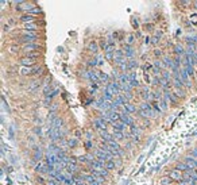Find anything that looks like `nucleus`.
<instances>
[{
	"label": "nucleus",
	"mask_w": 197,
	"mask_h": 185,
	"mask_svg": "<svg viewBox=\"0 0 197 185\" xmlns=\"http://www.w3.org/2000/svg\"><path fill=\"white\" fill-rule=\"evenodd\" d=\"M139 114L142 115V116H145V118H154V116H155V112H154L153 107L150 106V104H147V103H145V104L141 106Z\"/></svg>",
	"instance_id": "1"
},
{
	"label": "nucleus",
	"mask_w": 197,
	"mask_h": 185,
	"mask_svg": "<svg viewBox=\"0 0 197 185\" xmlns=\"http://www.w3.org/2000/svg\"><path fill=\"white\" fill-rule=\"evenodd\" d=\"M108 122H110V119L105 118V115H104V116H101V118L96 119L95 122H93V126H95V128L97 131L107 130V123H108Z\"/></svg>",
	"instance_id": "2"
},
{
	"label": "nucleus",
	"mask_w": 197,
	"mask_h": 185,
	"mask_svg": "<svg viewBox=\"0 0 197 185\" xmlns=\"http://www.w3.org/2000/svg\"><path fill=\"white\" fill-rule=\"evenodd\" d=\"M53 169H54V168H50L48 162H43V161L38 162V164L35 165V170L38 172V173H49V172L53 170Z\"/></svg>",
	"instance_id": "3"
},
{
	"label": "nucleus",
	"mask_w": 197,
	"mask_h": 185,
	"mask_svg": "<svg viewBox=\"0 0 197 185\" xmlns=\"http://www.w3.org/2000/svg\"><path fill=\"white\" fill-rule=\"evenodd\" d=\"M39 38L38 37V34H35V32H32V31H26L22 35V38L20 39L23 41V42H30V43H34V41H37Z\"/></svg>",
	"instance_id": "4"
},
{
	"label": "nucleus",
	"mask_w": 197,
	"mask_h": 185,
	"mask_svg": "<svg viewBox=\"0 0 197 185\" xmlns=\"http://www.w3.org/2000/svg\"><path fill=\"white\" fill-rule=\"evenodd\" d=\"M114 91L111 89V87L110 85H107L105 88H104V92H103V97L107 101H114Z\"/></svg>",
	"instance_id": "5"
},
{
	"label": "nucleus",
	"mask_w": 197,
	"mask_h": 185,
	"mask_svg": "<svg viewBox=\"0 0 197 185\" xmlns=\"http://www.w3.org/2000/svg\"><path fill=\"white\" fill-rule=\"evenodd\" d=\"M180 79L182 80V83H185L186 87H192V83H190V80H189V75L186 73V70L182 68V69H180Z\"/></svg>",
	"instance_id": "6"
},
{
	"label": "nucleus",
	"mask_w": 197,
	"mask_h": 185,
	"mask_svg": "<svg viewBox=\"0 0 197 185\" xmlns=\"http://www.w3.org/2000/svg\"><path fill=\"white\" fill-rule=\"evenodd\" d=\"M120 122H123L124 124H127V126H134V119L131 118L128 114H126V112H123V114H120Z\"/></svg>",
	"instance_id": "7"
},
{
	"label": "nucleus",
	"mask_w": 197,
	"mask_h": 185,
	"mask_svg": "<svg viewBox=\"0 0 197 185\" xmlns=\"http://www.w3.org/2000/svg\"><path fill=\"white\" fill-rule=\"evenodd\" d=\"M41 49H42V46L35 43H28L26 46H23V51H26V53H34L35 50H41Z\"/></svg>",
	"instance_id": "8"
},
{
	"label": "nucleus",
	"mask_w": 197,
	"mask_h": 185,
	"mask_svg": "<svg viewBox=\"0 0 197 185\" xmlns=\"http://www.w3.org/2000/svg\"><path fill=\"white\" fill-rule=\"evenodd\" d=\"M126 103H127L126 97H124L123 95H119V96H116V97L114 99V101H112V104H114V107L116 108L118 106H124Z\"/></svg>",
	"instance_id": "9"
},
{
	"label": "nucleus",
	"mask_w": 197,
	"mask_h": 185,
	"mask_svg": "<svg viewBox=\"0 0 197 185\" xmlns=\"http://www.w3.org/2000/svg\"><path fill=\"white\" fill-rule=\"evenodd\" d=\"M169 177L172 178L173 181H178V180H181L184 176H182V173H181V172H180L178 169H173V170H170Z\"/></svg>",
	"instance_id": "10"
},
{
	"label": "nucleus",
	"mask_w": 197,
	"mask_h": 185,
	"mask_svg": "<svg viewBox=\"0 0 197 185\" xmlns=\"http://www.w3.org/2000/svg\"><path fill=\"white\" fill-rule=\"evenodd\" d=\"M107 115H108L110 122H114V124H115V123H118L119 119H120V114H118L116 111H108V112H107Z\"/></svg>",
	"instance_id": "11"
},
{
	"label": "nucleus",
	"mask_w": 197,
	"mask_h": 185,
	"mask_svg": "<svg viewBox=\"0 0 197 185\" xmlns=\"http://www.w3.org/2000/svg\"><path fill=\"white\" fill-rule=\"evenodd\" d=\"M85 77H87V79H89L91 81H93L95 84L100 83V79H99V73H96V72H93V70L87 72V75H85Z\"/></svg>",
	"instance_id": "12"
},
{
	"label": "nucleus",
	"mask_w": 197,
	"mask_h": 185,
	"mask_svg": "<svg viewBox=\"0 0 197 185\" xmlns=\"http://www.w3.org/2000/svg\"><path fill=\"white\" fill-rule=\"evenodd\" d=\"M97 133H99V135H100V137H101V138L107 142V143H108V142H111V141H115L114 137H112V135H111L107 130H100V131H97Z\"/></svg>",
	"instance_id": "13"
},
{
	"label": "nucleus",
	"mask_w": 197,
	"mask_h": 185,
	"mask_svg": "<svg viewBox=\"0 0 197 185\" xmlns=\"http://www.w3.org/2000/svg\"><path fill=\"white\" fill-rule=\"evenodd\" d=\"M118 83L120 84V85H126V84H131V83H130V75H127V73H122V75H119Z\"/></svg>",
	"instance_id": "14"
},
{
	"label": "nucleus",
	"mask_w": 197,
	"mask_h": 185,
	"mask_svg": "<svg viewBox=\"0 0 197 185\" xmlns=\"http://www.w3.org/2000/svg\"><path fill=\"white\" fill-rule=\"evenodd\" d=\"M91 168L93 170H97L99 172V170H101V169H105V164L101 161H99V159H95V161L91 164Z\"/></svg>",
	"instance_id": "15"
},
{
	"label": "nucleus",
	"mask_w": 197,
	"mask_h": 185,
	"mask_svg": "<svg viewBox=\"0 0 197 185\" xmlns=\"http://www.w3.org/2000/svg\"><path fill=\"white\" fill-rule=\"evenodd\" d=\"M123 51H124V55H126L127 59L132 58V57H134V54H135V50L130 46V45H126V46H124V49H123Z\"/></svg>",
	"instance_id": "16"
},
{
	"label": "nucleus",
	"mask_w": 197,
	"mask_h": 185,
	"mask_svg": "<svg viewBox=\"0 0 197 185\" xmlns=\"http://www.w3.org/2000/svg\"><path fill=\"white\" fill-rule=\"evenodd\" d=\"M185 164L188 165V168H189V169H196V168H197V159H196V158H193V157H188V158H186Z\"/></svg>",
	"instance_id": "17"
},
{
	"label": "nucleus",
	"mask_w": 197,
	"mask_h": 185,
	"mask_svg": "<svg viewBox=\"0 0 197 185\" xmlns=\"http://www.w3.org/2000/svg\"><path fill=\"white\" fill-rule=\"evenodd\" d=\"M108 85L111 87V89L114 91V93H115V95H118L119 92L122 91V85H120V84H119L118 81H112V83H110Z\"/></svg>",
	"instance_id": "18"
},
{
	"label": "nucleus",
	"mask_w": 197,
	"mask_h": 185,
	"mask_svg": "<svg viewBox=\"0 0 197 185\" xmlns=\"http://www.w3.org/2000/svg\"><path fill=\"white\" fill-rule=\"evenodd\" d=\"M91 176H92V177H93V178H95L96 181H99V182H100V184H101V182H104V180H105V178L103 177L101 174L99 173L97 170H93V169H91Z\"/></svg>",
	"instance_id": "19"
},
{
	"label": "nucleus",
	"mask_w": 197,
	"mask_h": 185,
	"mask_svg": "<svg viewBox=\"0 0 197 185\" xmlns=\"http://www.w3.org/2000/svg\"><path fill=\"white\" fill-rule=\"evenodd\" d=\"M130 83L132 87H139V80H138V75L135 73V72H132V73H130Z\"/></svg>",
	"instance_id": "20"
},
{
	"label": "nucleus",
	"mask_w": 197,
	"mask_h": 185,
	"mask_svg": "<svg viewBox=\"0 0 197 185\" xmlns=\"http://www.w3.org/2000/svg\"><path fill=\"white\" fill-rule=\"evenodd\" d=\"M20 64H22V66H31V65H34V64H35V59L26 57V58L20 59Z\"/></svg>",
	"instance_id": "21"
},
{
	"label": "nucleus",
	"mask_w": 197,
	"mask_h": 185,
	"mask_svg": "<svg viewBox=\"0 0 197 185\" xmlns=\"http://www.w3.org/2000/svg\"><path fill=\"white\" fill-rule=\"evenodd\" d=\"M39 87H41V81H39V80H37V81L30 83V85H28V88H27V91L28 92H34V91H37Z\"/></svg>",
	"instance_id": "22"
},
{
	"label": "nucleus",
	"mask_w": 197,
	"mask_h": 185,
	"mask_svg": "<svg viewBox=\"0 0 197 185\" xmlns=\"http://www.w3.org/2000/svg\"><path fill=\"white\" fill-rule=\"evenodd\" d=\"M184 69L186 70V73L189 75V77H192V76H194V66H192V65H189V64L184 62Z\"/></svg>",
	"instance_id": "23"
},
{
	"label": "nucleus",
	"mask_w": 197,
	"mask_h": 185,
	"mask_svg": "<svg viewBox=\"0 0 197 185\" xmlns=\"http://www.w3.org/2000/svg\"><path fill=\"white\" fill-rule=\"evenodd\" d=\"M20 20H22L23 23L27 24L28 22H31V23H34V20H35V18H34V15H22V16H20Z\"/></svg>",
	"instance_id": "24"
},
{
	"label": "nucleus",
	"mask_w": 197,
	"mask_h": 185,
	"mask_svg": "<svg viewBox=\"0 0 197 185\" xmlns=\"http://www.w3.org/2000/svg\"><path fill=\"white\" fill-rule=\"evenodd\" d=\"M88 49L92 51V53H97L99 51V45L96 41H91L89 42V45H88Z\"/></svg>",
	"instance_id": "25"
},
{
	"label": "nucleus",
	"mask_w": 197,
	"mask_h": 185,
	"mask_svg": "<svg viewBox=\"0 0 197 185\" xmlns=\"http://www.w3.org/2000/svg\"><path fill=\"white\" fill-rule=\"evenodd\" d=\"M124 112H126V114H131V112H135V106H132V104H131V103H126V104H124Z\"/></svg>",
	"instance_id": "26"
},
{
	"label": "nucleus",
	"mask_w": 197,
	"mask_h": 185,
	"mask_svg": "<svg viewBox=\"0 0 197 185\" xmlns=\"http://www.w3.org/2000/svg\"><path fill=\"white\" fill-rule=\"evenodd\" d=\"M19 73L20 75H30V73H32V69L31 68H28V66H22L20 65V68H19Z\"/></svg>",
	"instance_id": "27"
},
{
	"label": "nucleus",
	"mask_w": 197,
	"mask_h": 185,
	"mask_svg": "<svg viewBox=\"0 0 197 185\" xmlns=\"http://www.w3.org/2000/svg\"><path fill=\"white\" fill-rule=\"evenodd\" d=\"M41 158H42V151H41V149H35V150H34V157H32L34 162H35V161L41 162Z\"/></svg>",
	"instance_id": "28"
},
{
	"label": "nucleus",
	"mask_w": 197,
	"mask_h": 185,
	"mask_svg": "<svg viewBox=\"0 0 197 185\" xmlns=\"http://www.w3.org/2000/svg\"><path fill=\"white\" fill-rule=\"evenodd\" d=\"M97 73H99V79H100V81H101V83H108L110 76L107 75V73H104V72H97Z\"/></svg>",
	"instance_id": "29"
},
{
	"label": "nucleus",
	"mask_w": 197,
	"mask_h": 185,
	"mask_svg": "<svg viewBox=\"0 0 197 185\" xmlns=\"http://www.w3.org/2000/svg\"><path fill=\"white\" fill-rule=\"evenodd\" d=\"M177 169L180 170V172H182V170H184L185 173H188L189 170H192V169H189V168H188V165H186L185 162H181V164H177Z\"/></svg>",
	"instance_id": "30"
},
{
	"label": "nucleus",
	"mask_w": 197,
	"mask_h": 185,
	"mask_svg": "<svg viewBox=\"0 0 197 185\" xmlns=\"http://www.w3.org/2000/svg\"><path fill=\"white\" fill-rule=\"evenodd\" d=\"M107 145L110 146V149H112V150H118V151H122V150H120V146H119V143H118V142L111 141V142H108Z\"/></svg>",
	"instance_id": "31"
},
{
	"label": "nucleus",
	"mask_w": 197,
	"mask_h": 185,
	"mask_svg": "<svg viewBox=\"0 0 197 185\" xmlns=\"http://www.w3.org/2000/svg\"><path fill=\"white\" fill-rule=\"evenodd\" d=\"M37 28H38L37 23H27V24H24V30H26V31H34V30H37Z\"/></svg>",
	"instance_id": "32"
},
{
	"label": "nucleus",
	"mask_w": 197,
	"mask_h": 185,
	"mask_svg": "<svg viewBox=\"0 0 197 185\" xmlns=\"http://www.w3.org/2000/svg\"><path fill=\"white\" fill-rule=\"evenodd\" d=\"M159 184L161 185H173V180H172L170 177H162Z\"/></svg>",
	"instance_id": "33"
},
{
	"label": "nucleus",
	"mask_w": 197,
	"mask_h": 185,
	"mask_svg": "<svg viewBox=\"0 0 197 185\" xmlns=\"http://www.w3.org/2000/svg\"><path fill=\"white\" fill-rule=\"evenodd\" d=\"M165 99H169L170 101L172 103H177V97H176V93H170V92H166V96H165Z\"/></svg>",
	"instance_id": "34"
},
{
	"label": "nucleus",
	"mask_w": 197,
	"mask_h": 185,
	"mask_svg": "<svg viewBox=\"0 0 197 185\" xmlns=\"http://www.w3.org/2000/svg\"><path fill=\"white\" fill-rule=\"evenodd\" d=\"M65 170H66V172H68L69 174L74 173L76 170H77V165H76V164H69V165H68V168H66Z\"/></svg>",
	"instance_id": "35"
},
{
	"label": "nucleus",
	"mask_w": 197,
	"mask_h": 185,
	"mask_svg": "<svg viewBox=\"0 0 197 185\" xmlns=\"http://www.w3.org/2000/svg\"><path fill=\"white\" fill-rule=\"evenodd\" d=\"M124 126H126V124H124L123 122H118V123H115V124H114V128H115L116 131H122V133H123V130H124Z\"/></svg>",
	"instance_id": "36"
},
{
	"label": "nucleus",
	"mask_w": 197,
	"mask_h": 185,
	"mask_svg": "<svg viewBox=\"0 0 197 185\" xmlns=\"http://www.w3.org/2000/svg\"><path fill=\"white\" fill-rule=\"evenodd\" d=\"M112 137H114V139H118V141H122V139L124 138V135H123L122 131H116V130L114 131V135H112Z\"/></svg>",
	"instance_id": "37"
},
{
	"label": "nucleus",
	"mask_w": 197,
	"mask_h": 185,
	"mask_svg": "<svg viewBox=\"0 0 197 185\" xmlns=\"http://www.w3.org/2000/svg\"><path fill=\"white\" fill-rule=\"evenodd\" d=\"M174 89H176V95H177V96H180V97H184V96H185V92H184L182 87H176Z\"/></svg>",
	"instance_id": "38"
},
{
	"label": "nucleus",
	"mask_w": 197,
	"mask_h": 185,
	"mask_svg": "<svg viewBox=\"0 0 197 185\" xmlns=\"http://www.w3.org/2000/svg\"><path fill=\"white\" fill-rule=\"evenodd\" d=\"M143 99H145V100H149L150 97H151V96H150V95H153V93H150V91H149V88H143Z\"/></svg>",
	"instance_id": "39"
},
{
	"label": "nucleus",
	"mask_w": 197,
	"mask_h": 185,
	"mask_svg": "<svg viewBox=\"0 0 197 185\" xmlns=\"http://www.w3.org/2000/svg\"><path fill=\"white\" fill-rule=\"evenodd\" d=\"M138 66V62H136V61H135V59H128V69H130V70H132V69H135V68Z\"/></svg>",
	"instance_id": "40"
},
{
	"label": "nucleus",
	"mask_w": 197,
	"mask_h": 185,
	"mask_svg": "<svg viewBox=\"0 0 197 185\" xmlns=\"http://www.w3.org/2000/svg\"><path fill=\"white\" fill-rule=\"evenodd\" d=\"M186 41H188V43L189 45H194L197 42V37L196 35H189V37H186Z\"/></svg>",
	"instance_id": "41"
},
{
	"label": "nucleus",
	"mask_w": 197,
	"mask_h": 185,
	"mask_svg": "<svg viewBox=\"0 0 197 185\" xmlns=\"http://www.w3.org/2000/svg\"><path fill=\"white\" fill-rule=\"evenodd\" d=\"M163 65H165L166 68H173L174 62L170 58H165V59H163Z\"/></svg>",
	"instance_id": "42"
},
{
	"label": "nucleus",
	"mask_w": 197,
	"mask_h": 185,
	"mask_svg": "<svg viewBox=\"0 0 197 185\" xmlns=\"http://www.w3.org/2000/svg\"><path fill=\"white\" fill-rule=\"evenodd\" d=\"M115 166H116V164H115L114 161H108V162L105 164V169H107V170H112Z\"/></svg>",
	"instance_id": "43"
},
{
	"label": "nucleus",
	"mask_w": 197,
	"mask_h": 185,
	"mask_svg": "<svg viewBox=\"0 0 197 185\" xmlns=\"http://www.w3.org/2000/svg\"><path fill=\"white\" fill-rule=\"evenodd\" d=\"M41 12H42V10H41L39 7H34L32 10L28 11V15H32V14H41Z\"/></svg>",
	"instance_id": "44"
},
{
	"label": "nucleus",
	"mask_w": 197,
	"mask_h": 185,
	"mask_svg": "<svg viewBox=\"0 0 197 185\" xmlns=\"http://www.w3.org/2000/svg\"><path fill=\"white\" fill-rule=\"evenodd\" d=\"M161 110H162V111H166V110H167V106H166V99H165V97L161 99Z\"/></svg>",
	"instance_id": "45"
},
{
	"label": "nucleus",
	"mask_w": 197,
	"mask_h": 185,
	"mask_svg": "<svg viewBox=\"0 0 197 185\" xmlns=\"http://www.w3.org/2000/svg\"><path fill=\"white\" fill-rule=\"evenodd\" d=\"M77 143H79V141H77V139L72 138V139H69V143H68V145H69V147H74Z\"/></svg>",
	"instance_id": "46"
},
{
	"label": "nucleus",
	"mask_w": 197,
	"mask_h": 185,
	"mask_svg": "<svg viewBox=\"0 0 197 185\" xmlns=\"http://www.w3.org/2000/svg\"><path fill=\"white\" fill-rule=\"evenodd\" d=\"M176 51H177L178 54H186L185 50H184V47L180 46V45H177V46H176Z\"/></svg>",
	"instance_id": "47"
},
{
	"label": "nucleus",
	"mask_w": 197,
	"mask_h": 185,
	"mask_svg": "<svg viewBox=\"0 0 197 185\" xmlns=\"http://www.w3.org/2000/svg\"><path fill=\"white\" fill-rule=\"evenodd\" d=\"M162 80H165V81H169L170 80V73L169 72H163V73H162Z\"/></svg>",
	"instance_id": "48"
},
{
	"label": "nucleus",
	"mask_w": 197,
	"mask_h": 185,
	"mask_svg": "<svg viewBox=\"0 0 197 185\" xmlns=\"http://www.w3.org/2000/svg\"><path fill=\"white\" fill-rule=\"evenodd\" d=\"M134 35H128L127 37V39H126V42H127V45H132L134 43Z\"/></svg>",
	"instance_id": "49"
},
{
	"label": "nucleus",
	"mask_w": 197,
	"mask_h": 185,
	"mask_svg": "<svg viewBox=\"0 0 197 185\" xmlns=\"http://www.w3.org/2000/svg\"><path fill=\"white\" fill-rule=\"evenodd\" d=\"M190 22L197 24V14H192V15H190Z\"/></svg>",
	"instance_id": "50"
},
{
	"label": "nucleus",
	"mask_w": 197,
	"mask_h": 185,
	"mask_svg": "<svg viewBox=\"0 0 197 185\" xmlns=\"http://www.w3.org/2000/svg\"><path fill=\"white\" fill-rule=\"evenodd\" d=\"M99 173L101 174V176H103L104 178L108 177V170H107V169H101V170H99Z\"/></svg>",
	"instance_id": "51"
},
{
	"label": "nucleus",
	"mask_w": 197,
	"mask_h": 185,
	"mask_svg": "<svg viewBox=\"0 0 197 185\" xmlns=\"http://www.w3.org/2000/svg\"><path fill=\"white\" fill-rule=\"evenodd\" d=\"M59 184V181L57 180V178H51L50 181L48 182V185H58Z\"/></svg>",
	"instance_id": "52"
},
{
	"label": "nucleus",
	"mask_w": 197,
	"mask_h": 185,
	"mask_svg": "<svg viewBox=\"0 0 197 185\" xmlns=\"http://www.w3.org/2000/svg\"><path fill=\"white\" fill-rule=\"evenodd\" d=\"M114 54L115 53H105V58L107 59H114Z\"/></svg>",
	"instance_id": "53"
},
{
	"label": "nucleus",
	"mask_w": 197,
	"mask_h": 185,
	"mask_svg": "<svg viewBox=\"0 0 197 185\" xmlns=\"http://www.w3.org/2000/svg\"><path fill=\"white\" fill-rule=\"evenodd\" d=\"M50 101H51V99H49V97H45L43 99V104H45V106H49V104H50Z\"/></svg>",
	"instance_id": "54"
},
{
	"label": "nucleus",
	"mask_w": 197,
	"mask_h": 185,
	"mask_svg": "<svg viewBox=\"0 0 197 185\" xmlns=\"http://www.w3.org/2000/svg\"><path fill=\"white\" fill-rule=\"evenodd\" d=\"M35 134L42 135V130H41V127H39V126H37V127H35Z\"/></svg>",
	"instance_id": "55"
},
{
	"label": "nucleus",
	"mask_w": 197,
	"mask_h": 185,
	"mask_svg": "<svg viewBox=\"0 0 197 185\" xmlns=\"http://www.w3.org/2000/svg\"><path fill=\"white\" fill-rule=\"evenodd\" d=\"M153 83L155 84V85H158V84H161V80L157 79V77H154V79H153Z\"/></svg>",
	"instance_id": "56"
},
{
	"label": "nucleus",
	"mask_w": 197,
	"mask_h": 185,
	"mask_svg": "<svg viewBox=\"0 0 197 185\" xmlns=\"http://www.w3.org/2000/svg\"><path fill=\"white\" fill-rule=\"evenodd\" d=\"M10 50H11V51H15V50H18V46H11V47H10Z\"/></svg>",
	"instance_id": "57"
},
{
	"label": "nucleus",
	"mask_w": 197,
	"mask_h": 185,
	"mask_svg": "<svg viewBox=\"0 0 197 185\" xmlns=\"http://www.w3.org/2000/svg\"><path fill=\"white\" fill-rule=\"evenodd\" d=\"M91 146H92V143H91V142H85V147H88V149H89Z\"/></svg>",
	"instance_id": "58"
},
{
	"label": "nucleus",
	"mask_w": 197,
	"mask_h": 185,
	"mask_svg": "<svg viewBox=\"0 0 197 185\" xmlns=\"http://www.w3.org/2000/svg\"><path fill=\"white\" fill-rule=\"evenodd\" d=\"M153 43H158V37H154L153 38Z\"/></svg>",
	"instance_id": "59"
},
{
	"label": "nucleus",
	"mask_w": 197,
	"mask_h": 185,
	"mask_svg": "<svg viewBox=\"0 0 197 185\" xmlns=\"http://www.w3.org/2000/svg\"><path fill=\"white\" fill-rule=\"evenodd\" d=\"M14 23H15V22H14V19H10V20H8V24H11V26H12Z\"/></svg>",
	"instance_id": "60"
},
{
	"label": "nucleus",
	"mask_w": 197,
	"mask_h": 185,
	"mask_svg": "<svg viewBox=\"0 0 197 185\" xmlns=\"http://www.w3.org/2000/svg\"><path fill=\"white\" fill-rule=\"evenodd\" d=\"M38 181H39V182H43L45 180H43V178H42V177H38Z\"/></svg>",
	"instance_id": "61"
},
{
	"label": "nucleus",
	"mask_w": 197,
	"mask_h": 185,
	"mask_svg": "<svg viewBox=\"0 0 197 185\" xmlns=\"http://www.w3.org/2000/svg\"><path fill=\"white\" fill-rule=\"evenodd\" d=\"M194 7H196V8H197V1H194Z\"/></svg>",
	"instance_id": "62"
}]
</instances>
